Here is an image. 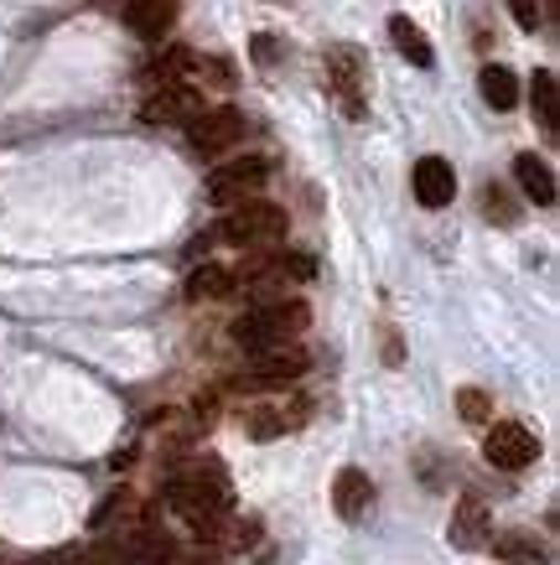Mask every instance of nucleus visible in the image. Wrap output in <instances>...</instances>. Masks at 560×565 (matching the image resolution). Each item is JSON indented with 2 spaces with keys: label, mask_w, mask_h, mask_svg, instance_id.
Instances as JSON below:
<instances>
[{
  "label": "nucleus",
  "mask_w": 560,
  "mask_h": 565,
  "mask_svg": "<svg viewBox=\"0 0 560 565\" xmlns=\"http://www.w3.org/2000/svg\"><path fill=\"white\" fill-rule=\"evenodd\" d=\"M306 353L302 348H265V353H255V363H250V374H244V384H255V390H281V384H290V379L306 374Z\"/></svg>",
  "instance_id": "6e6552de"
},
{
  "label": "nucleus",
  "mask_w": 560,
  "mask_h": 565,
  "mask_svg": "<svg viewBox=\"0 0 560 565\" xmlns=\"http://www.w3.org/2000/svg\"><path fill=\"white\" fill-rule=\"evenodd\" d=\"M198 109H203V94H198L192 84H161L151 99H146L140 120H151V125H187Z\"/></svg>",
  "instance_id": "1a4fd4ad"
},
{
  "label": "nucleus",
  "mask_w": 560,
  "mask_h": 565,
  "mask_svg": "<svg viewBox=\"0 0 560 565\" xmlns=\"http://www.w3.org/2000/svg\"><path fill=\"white\" fill-rule=\"evenodd\" d=\"M171 565H223L219 555H171Z\"/></svg>",
  "instance_id": "a878e982"
},
{
  "label": "nucleus",
  "mask_w": 560,
  "mask_h": 565,
  "mask_svg": "<svg viewBox=\"0 0 560 565\" xmlns=\"http://www.w3.org/2000/svg\"><path fill=\"white\" fill-rule=\"evenodd\" d=\"M462 420H473V426H483V420H488V394L483 390H462Z\"/></svg>",
  "instance_id": "4be33fe9"
},
{
  "label": "nucleus",
  "mask_w": 560,
  "mask_h": 565,
  "mask_svg": "<svg viewBox=\"0 0 560 565\" xmlns=\"http://www.w3.org/2000/svg\"><path fill=\"white\" fill-rule=\"evenodd\" d=\"M390 36H394V47L405 52L415 68H431V63H436V52H431V36H425L410 17H390Z\"/></svg>",
  "instance_id": "dca6fc26"
},
{
  "label": "nucleus",
  "mask_w": 560,
  "mask_h": 565,
  "mask_svg": "<svg viewBox=\"0 0 560 565\" xmlns=\"http://www.w3.org/2000/svg\"><path fill=\"white\" fill-rule=\"evenodd\" d=\"M265 177H271V161H260V156H244V161H229L219 172L208 177V203L213 207H234L244 198H255L265 188Z\"/></svg>",
  "instance_id": "423d86ee"
},
{
  "label": "nucleus",
  "mask_w": 560,
  "mask_h": 565,
  "mask_svg": "<svg viewBox=\"0 0 560 565\" xmlns=\"http://www.w3.org/2000/svg\"><path fill=\"white\" fill-rule=\"evenodd\" d=\"M306 322H311L306 301H260V307L244 311L229 332H234V343L244 348V353H265V348H281V343H290L296 332H306Z\"/></svg>",
  "instance_id": "f03ea898"
},
{
  "label": "nucleus",
  "mask_w": 560,
  "mask_h": 565,
  "mask_svg": "<svg viewBox=\"0 0 560 565\" xmlns=\"http://www.w3.org/2000/svg\"><path fill=\"white\" fill-rule=\"evenodd\" d=\"M0 565H21V561H0Z\"/></svg>",
  "instance_id": "bb28decb"
},
{
  "label": "nucleus",
  "mask_w": 560,
  "mask_h": 565,
  "mask_svg": "<svg viewBox=\"0 0 560 565\" xmlns=\"http://www.w3.org/2000/svg\"><path fill=\"white\" fill-rule=\"evenodd\" d=\"M323 68H327V88H332L338 109L348 120H363L369 115V68H363L358 47H327Z\"/></svg>",
  "instance_id": "20e7f679"
},
{
  "label": "nucleus",
  "mask_w": 560,
  "mask_h": 565,
  "mask_svg": "<svg viewBox=\"0 0 560 565\" xmlns=\"http://www.w3.org/2000/svg\"><path fill=\"white\" fill-rule=\"evenodd\" d=\"M302 415L306 411H281V405H275V411H250V436H255V441H275V436H286V430H296L302 426Z\"/></svg>",
  "instance_id": "6ab92c4d"
},
{
  "label": "nucleus",
  "mask_w": 560,
  "mask_h": 565,
  "mask_svg": "<svg viewBox=\"0 0 560 565\" xmlns=\"http://www.w3.org/2000/svg\"><path fill=\"white\" fill-rule=\"evenodd\" d=\"M234 291H239V270H229V265H198L187 275V296L192 301H223Z\"/></svg>",
  "instance_id": "4468645a"
},
{
  "label": "nucleus",
  "mask_w": 560,
  "mask_h": 565,
  "mask_svg": "<svg viewBox=\"0 0 560 565\" xmlns=\"http://www.w3.org/2000/svg\"><path fill=\"white\" fill-rule=\"evenodd\" d=\"M483 451H488L493 467H504V472H525V467L540 457V436H535L529 426H519V420H498V426H488Z\"/></svg>",
  "instance_id": "0eeeda50"
},
{
  "label": "nucleus",
  "mask_w": 560,
  "mask_h": 565,
  "mask_svg": "<svg viewBox=\"0 0 560 565\" xmlns=\"http://www.w3.org/2000/svg\"><path fill=\"white\" fill-rule=\"evenodd\" d=\"M509 11H514V21H519V26H525V32H535V26H540V0H509Z\"/></svg>",
  "instance_id": "5701e85b"
},
{
  "label": "nucleus",
  "mask_w": 560,
  "mask_h": 565,
  "mask_svg": "<svg viewBox=\"0 0 560 565\" xmlns=\"http://www.w3.org/2000/svg\"><path fill=\"white\" fill-rule=\"evenodd\" d=\"M167 503L192 530H203V524H213L219 514H229V478H223V467L219 462L177 467L167 478Z\"/></svg>",
  "instance_id": "f257e3e1"
},
{
  "label": "nucleus",
  "mask_w": 560,
  "mask_h": 565,
  "mask_svg": "<svg viewBox=\"0 0 560 565\" xmlns=\"http://www.w3.org/2000/svg\"><path fill=\"white\" fill-rule=\"evenodd\" d=\"M514 177H519V188H525V198H535L540 207L556 203V177H550V167H545L535 151L514 156Z\"/></svg>",
  "instance_id": "2eb2a0df"
},
{
  "label": "nucleus",
  "mask_w": 560,
  "mask_h": 565,
  "mask_svg": "<svg viewBox=\"0 0 560 565\" xmlns=\"http://www.w3.org/2000/svg\"><path fill=\"white\" fill-rule=\"evenodd\" d=\"M529 94H535V115H540L545 136L556 140V73L540 68V73H535V84H529Z\"/></svg>",
  "instance_id": "aec40b11"
},
{
  "label": "nucleus",
  "mask_w": 560,
  "mask_h": 565,
  "mask_svg": "<svg viewBox=\"0 0 560 565\" xmlns=\"http://www.w3.org/2000/svg\"><path fill=\"white\" fill-rule=\"evenodd\" d=\"M410 182H415V203L421 207H446L457 198V172H452V161H442V156H421Z\"/></svg>",
  "instance_id": "9d476101"
},
{
  "label": "nucleus",
  "mask_w": 560,
  "mask_h": 565,
  "mask_svg": "<svg viewBox=\"0 0 560 565\" xmlns=\"http://www.w3.org/2000/svg\"><path fill=\"white\" fill-rule=\"evenodd\" d=\"M332 509H338V519H348V524H358V519H369L373 509V482L358 472V467H342L338 482H332Z\"/></svg>",
  "instance_id": "ddd939ff"
},
{
  "label": "nucleus",
  "mask_w": 560,
  "mask_h": 565,
  "mask_svg": "<svg viewBox=\"0 0 560 565\" xmlns=\"http://www.w3.org/2000/svg\"><path fill=\"white\" fill-rule=\"evenodd\" d=\"M483 207H488V218H498V223H514V203L504 198L498 188H488V198H483Z\"/></svg>",
  "instance_id": "b1692460"
},
{
  "label": "nucleus",
  "mask_w": 560,
  "mask_h": 565,
  "mask_svg": "<svg viewBox=\"0 0 560 565\" xmlns=\"http://www.w3.org/2000/svg\"><path fill=\"white\" fill-rule=\"evenodd\" d=\"M125 26H130L140 42H161V36L177 26V0H130V6H125Z\"/></svg>",
  "instance_id": "f8f14e48"
},
{
  "label": "nucleus",
  "mask_w": 560,
  "mask_h": 565,
  "mask_svg": "<svg viewBox=\"0 0 560 565\" xmlns=\"http://www.w3.org/2000/svg\"><path fill=\"white\" fill-rule=\"evenodd\" d=\"M239 140H244V115L229 109V104L198 109V115L187 120V146L198 156H219V151H229V146H239Z\"/></svg>",
  "instance_id": "39448f33"
},
{
  "label": "nucleus",
  "mask_w": 560,
  "mask_h": 565,
  "mask_svg": "<svg viewBox=\"0 0 560 565\" xmlns=\"http://www.w3.org/2000/svg\"><path fill=\"white\" fill-rule=\"evenodd\" d=\"M493 550H498V561H509V565H550L545 545L535 540V534H525V530L498 534V540H493Z\"/></svg>",
  "instance_id": "f3484780"
},
{
  "label": "nucleus",
  "mask_w": 560,
  "mask_h": 565,
  "mask_svg": "<svg viewBox=\"0 0 560 565\" xmlns=\"http://www.w3.org/2000/svg\"><path fill=\"white\" fill-rule=\"evenodd\" d=\"M219 239L234 244V249H271V244L286 239V213L275 203L244 198V203H234V213L219 223Z\"/></svg>",
  "instance_id": "7ed1b4c3"
},
{
  "label": "nucleus",
  "mask_w": 560,
  "mask_h": 565,
  "mask_svg": "<svg viewBox=\"0 0 560 565\" xmlns=\"http://www.w3.org/2000/svg\"><path fill=\"white\" fill-rule=\"evenodd\" d=\"M452 540H457V545H483V540H488V519H483V503H477V498H467V503H462Z\"/></svg>",
  "instance_id": "412c9836"
},
{
  "label": "nucleus",
  "mask_w": 560,
  "mask_h": 565,
  "mask_svg": "<svg viewBox=\"0 0 560 565\" xmlns=\"http://www.w3.org/2000/svg\"><path fill=\"white\" fill-rule=\"evenodd\" d=\"M161 561H171V540L161 530H151V524H140V530L115 540V565H161Z\"/></svg>",
  "instance_id": "9b49d317"
},
{
  "label": "nucleus",
  "mask_w": 560,
  "mask_h": 565,
  "mask_svg": "<svg viewBox=\"0 0 560 565\" xmlns=\"http://www.w3.org/2000/svg\"><path fill=\"white\" fill-rule=\"evenodd\" d=\"M477 84H483V99H488L493 109H514V104H519V78H514L504 63H488Z\"/></svg>",
  "instance_id": "a211bd4d"
},
{
  "label": "nucleus",
  "mask_w": 560,
  "mask_h": 565,
  "mask_svg": "<svg viewBox=\"0 0 560 565\" xmlns=\"http://www.w3.org/2000/svg\"><path fill=\"white\" fill-rule=\"evenodd\" d=\"M47 565H99V561H94V555H88V550H57V555H52V561Z\"/></svg>",
  "instance_id": "393cba45"
}]
</instances>
